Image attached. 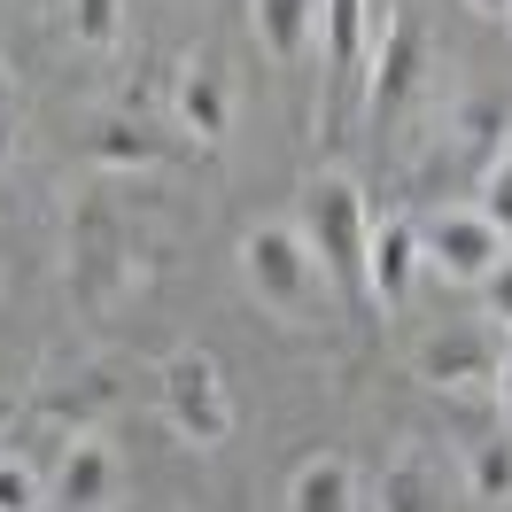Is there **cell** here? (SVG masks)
Segmentation results:
<instances>
[{
	"mask_svg": "<svg viewBox=\"0 0 512 512\" xmlns=\"http://www.w3.org/2000/svg\"><path fill=\"white\" fill-rule=\"evenodd\" d=\"M489 396H497V412L512 427V334H497V373H489Z\"/></svg>",
	"mask_w": 512,
	"mask_h": 512,
	"instance_id": "cell-19",
	"label": "cell"
},
{
	"mask_svg": "<svg viewBox=\"0 0 512 512\" xmlns=\"http://www.w3.org/2000/svg\"><path fill=\"white\" fill-rule=\"evenodd\" d=\"M474 210L505 233V249H512V140H505V156L481 171V202H474Z\"/></svg>",
	"mask_w": 512,
	"mask_h": 512,
	"instance_id": "cell-17",
	"label": "cell"
},
{
	"mask_svg": "<svg viewBox=\"0 0 512 512\" xmlns=\"http://www.w3.org/2000/svg\"><path fill=\"white\" fill-rule=\"evenodd\" d=\"M241 272H249V295L264 303V311H280V319H295V311H311V288H319V256H311V241H303V225L295 218H272L256 225L249 241H241Z\"/></svg>",
	"mask_w": 512,
	"mask_h": 512,
	"instance_id": "cell-2",
	"label": "cell"
},
{
	"mask_svg": "<svg viewBox=\"0 0 512 512\" xmlns=\"http://www.w3.org/2000/svg\"><path fill=\"white\" fill-rule=\"evenodd\" d=\"M295 225H303V241H311V256H319V272L365 311V303H373V295H365V241H373L365 187L342 179V171H326L319 187L303 194V218H295Z\"/></svg>",
	"mask_w": 512,
	"mask_h": 512,
	"instance_id": "cell-1",
	"label": "cell"
},
{
	"mask_svg": "<svg viewBox=\"0 0 512 512\" xmlns=\"http://www.w3.org/2000/svg\"><path fill=\"white\" fill-rule=\"evenodd\" d=\"M458 474H466V497H474V505H505L512 497V427H497L489 443H474Z\"/></svg>",
	"mask_w": 512,
	"mask_h": 512,
	"instance_id": "cell-15",
	"label": "cell"
},
{
	"mask_svg": "<svg viewBox=\"0 0 512 512\" xmlns=\"http://www.w3.org/2000/svg\"><path fill=\"white\" fill-rule=\"evenodd\" d=\"M163 419L179 427V443L218 450L233 435V396H225V365L210 350H179L163 365Z\"/></svg>",
	"mask_w": 512,
	"mask_h": 512,
	"instance_id": "cell-3",
	"label": "cell"
},
{
	"mask_svg": "<svg viewBox=\"0 0 512 512\" xmlns=\"http://www.w3.org/2000/svg\"><path fill=\"white\" fill-rule=\"evenodd\" d=\"M466 8H481V16H512V0H466Z\"/></svg>",
	"mask_w": 512,
	"mask_h": 512,
	"instance_id": "cell-21",
	"label": "cell"
},
{
	"mask_svg": "<svg viewBox=\"0 0 512 512\" xmlns=\"http://www.w3.org/2000/svg\"><path fill=\"white\" fill-rule=\"evenodd\" d=\"M419 280V218L412 210H373V241H365V295L381 311H404Z\"/></svg>",
	"mask_w": 512,
	"mask_h": 512,
	"instance_id": "cell-7",
	"label": "cell"
},
{
	"mask_svg": "<svg viewBox=\"0 0 512 512\" xmlns=\"http://www.w3.org/2000/svg\"><path fill=\"white\" fill-rule=\"evenodd\" d=\"M0 156H8V94H0Z\"/></svg>",
	"mask_w": 512,
	"mask_h": 512,
	"instance_id": "cell-22",
	"label": "cell"
},
{
	"mask_svg": "<svg viewBox=\"0 0 512 512\" xmlns=\"http://www.w3.org/2000/svg\"><path fill=\"white\" fill-rule=\"evenodd\" d=\"M8 412H16V404H8V396H0V427H8Z\"/></svg>",
	"mask_w": 512,
	"mask_h": 512,
	"instance_id": "cell-23",
	"label": "cell"
},
{
	"mask_svg": "<svg viewBox=\"0 0 512 512\" xmlns=\"http://www.w3.org/2000/svg\"><path fill=\"white\" fill-rule=\"evenodd\" d=\"M117 481H125L117 450L101 443V435H70L63 458H55V505L63 512H101L117 497Z\"/></svg>",
	"mask_w": 512,
	"mask_h": 512,
	"instance_id": "cell-9",
	"label": "cell"
},
{
	"mask_svg": "<svg viewBox=\"0 0 512 512\" xmlns=\"http://www.w3.org/2000/svg\"><path fill=\"white\" fill-rule=\"evenodd\" d=\"M125 32V0H70V39L78 47H117Z\"/></svg>",
	"mask_w": 512,
	"mask_h": 512,
	"instance_id": "cell-16",
	"label": "cell"
},
{
	"mask_svg": "<svg viewBox=\"0 0 512 512\" xmlns=\"http://www.w3.org/2000/svg\"><path fill=\"white\" fill-rule=\"evenodd\" d=\"M0 512H39V474H32V458H8V450H0Z\"/></svg>",
	"mask_w": 512,
	"mask_h": 512,
	"instance_id": "cell-18",
	"label": "cell"
},
{
	"mask_svg": "<svg viewBox=\"0 0 512 512\" xmlns=\"http://www.w3.org/2000/svg\"><path fill=\"white\" fill-rule=\"evenodd\" d=\"M179 125L210 148V140H225V125H233V94H225V78L210 63H194L187 78H179Z\"/></svg>",
	"mask_w": 512,
	"mask_h": 512,
	"instance_id": "cell-13",
	"label": "cell"
},
{
	"mask_svg": "<svg viewBox=\"0 0 512 512\" xmlns=\"http://www.w3.org/2000/svg\"><path fill=\"white\" fill-rule=\"evenodd\" d=\"M288 512H357V466L342 450H319L303 458L288 481Z\"/></svg>",
	"mask_w": 512,
	"mask_h": 512,
	"instance_id": "cell-11",
	"label": "cell"
},
{
	"mask_svg": "<svg viewBox=\"0 0 512 512\" xmlns=\"http://www.w3.org/2000/svg\"><path fill=\"white\" fill-rule=\"evenodd\" d=\"M319 24H326V86H334V117H342L350 94H357V78H365L381 8H373V0H319Z\"/></svg>",
	"mask_w": 512,
	"mask_h": 512,
	"instance_id": "cell-8",
	"label": "cell"
},
{
	"mask_svg": "<svg viewBox=\"0 0 512 512\" xmlns=\"http://www.w3.org/2000/svg\"><path fill=\"white\" fill-rule=\"evenodd\" d=\"M458 497H466V474L427 435H404L373 474V512H458Z\"/></svg>",
	"mask_w": 512,
	"mask_h": 512,
	"instance_id": "cell-6",
	"label": "cell"
},
{
	"mask_svg": "<svg viewBox=\"0 0 512 512\" xmlns=\"http://www.w3.org/2000/svg\"><path fill=\"white\" fill-rule=\"evenodd\" d=\"M419 78H427V32H419V16L388 8L381 24H373V55H365V117L396 125L404 101L419 94Z\"/></svg>",
	"mask_w": 512,
	"mask_h": 512,
	"instance_id": "cell-4",
	"label": "cell"
},
{
	"mask_svg": "<svg viewBox=\"0 0 512 512\" xmlns=\"http://www.w3.org/2000/svg\"><path fill=\"white\" fill-rule=\"evenodd\" d=\"M419 373L435 388H489V373H497V334H443V342H427V357H419Z\"/></svg>",
	"mask_w": 512,
	"mask_h": 512,
	"instance_id": "cell-10",
	"label": "cell"
},
{
	"mask_svg": "<svg viewBox=\"0 0 512 512\" xmlns=\"http://www.w3.org/2000/svg\"><path fill=\"white\" fill-rule=\"evenodd\" d=\"M481 295H489V311H497V319H505V334H512V256L489 272V280H481Z\"/></svg>",
	"mask_w": 512,
	"mask_h": 512,
	"instance_id": "cell-20",
	"label": "cell"
},
{
	"mask_svg": "<svg viewBox=\"0 0 512 512\" xmlns=\"http://www.w3.org/2000/svg\"><path fill=\"white\" fill-rule=\"evenodd\" d=\"M86 156L101 163H163V156H179V140L156 125H140V117H109V125L86 132Z\"/></svg>",
	"mask_w": 512,
	"mask_h": 512,
	"instance_id": "cell-14",
	"label": "cell"
},
{
	"mask_svg": "<svg viewBox=\"0 0 512 512\" xmlns=\"http://www.w3.org/2000/svg\"><path fill=\"white\" fill-rule=\"evenodd\" d=\"M249 16L272 63H303L311 39H319V0H249Z\"/></svg>",
	"mask_w": 512,
	"mask_h": 512,
	"instance_id": "cell-12",
	"label": "cell"
},
{
	"mask_svg": "<svg viewBox=\"0 0 512 512\" xmlns=\"http://www.w3.org/2000/svg\"><path fill=\"white\" fill-rule=\"evenodd\" d=\"M505 233L481 218L474 202H443L435 218H419V264H435L443 280H466V288H481L497 264H505Z\"/></svg>",
	"mask_w": 512,
	"mask_h": 512,
	"instance_id": "cell-5",
	"label": "cell"
}]
</instances>
